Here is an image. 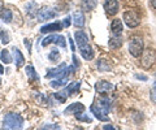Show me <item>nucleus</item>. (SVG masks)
Returning a JSON list of instances; mask_svg holds the SVG:
<instances>
[{"instance_id": "1", "label": "nucleus", "mask_w": 156, "mask_h": 130, "mask_svg": "<svg viewBox=\"0 0 156 130\" xmlns=\"http://www.w3.org/2000/svg\"><path fill=\"white\" fill-rule=\"evenodd\" d=\"M23 125V118L18 113L9 112L3 120V126L5 129H21Z\"/></svg>"}, {"instance_id": "2", "label": "nucleus", "mask_w": 156, "mask_h": 130, "mask_svg": "<svg viewBox=\"0 0 156 130\" xmlns=\"http://www.w3.org/2000/svg\"><path fill=\"white\" fill-rule=\"evenodd\" d=\"M129 52L134 57H140L143 54V40L139 35H134L129 42Z\"/></svg>"}, {"instance_id": "3", "label": "nucleus", "mask_w": 156, "mask_h": 130, "mask_svg": "<svg viewBox=\"0 0 156 130\" xmlns=\"http://www.w3.org/2000/svg\"><path fill=\"white\" fill-rule=\"evenodd\" d=\"M51 43H55L56 46L62 47V48L66 47V40H65V37L64 35H56V34H53V35H50V37H46L44 39L42 40V46L43 47H47V46H50Z\"/></svg>"}, {"instance_id": "4", "label": "nucleus", "mask_w": 156, "mask_h": 130, "mask_svg": "<svg viewBox=\"0 0 156 130\" xmlns=\"http://www.w3.org/2000/svg\"><path fill=\"white\" fill-rule=\"evenodd\" d=\"M124 21L126 23V26L130 29H134L136 26H139L140 23V17L138 16V13H135L134 11H128L124 13Z\"/></svg>"}, {"instance_id": "5", "label": "nucleus", "mask_w": 156, "mask_h": 130, "mask_svg": "<svg viewBox=\"0 0 156 130\" xmlns=\"http://www.w3.org/2000/svg\"><path fill=\"white\" fill-rule=\"evenodd\" d=\"M55 16H56V12L50 7H43L37 12L38 21H46V20H50V18L55 17Z\"/></svg>"}, {"instance_id": "6", "label": "nucleus", "mask_w": 156, "mask_h": 130, "mask_svg": "<svg viewBox=\"0 0 156 130\" xmlns=\"http://www.w3.org/2000/svg\"><path fill=\"white\" fill-rule=\"evenodd\" d=\"M155 61H156V54L152 50H146L143 56H142V60H140L143 68H150Z\"/></svg>"}, {"instance_id": "7", "label": "nucleus", "mask_w": 156, "mask_h": 130, "mask_svg": "<svg viewBox=\"0 0 156 130\" xmlns=\"http://www.w3.org/2000/svg\"><path fill=\"white\" fill-rule=\"evenodd\" d=\"M91 112L94 113V116L98 120H100V121H108V116H107V113L108 112H107L103 107H100V105L92 104L91 105Z\"/></svg>"}, {"instance_id": "8", "label": "nucleus", "mask_w": 156, "mask_h": 130, "mask_svg": "<svg viewBox=\"0 0 156 130\" xmlns=\"http://www.w3.org/2000/svg\"><path fill=\"white\" fill-rule=\"evenodd\" d=\"M64 27L62 26V22H52V23H47L46 26H42L41 27V33L46 34V33H56V31H60L61 29Z\"/></svg>"}, {"instance_id": "9", "label": "nucleus", "mask_w": 156, "mask_h": 130, "mask_svg": "<svg viewBox=\"0 0 156 130\" xmlns=\"http://www.w3.org/2000/svg\"><path fill=\"white\" fill-rule=\"evenodd\" d=\"M104 9H105V12L108 14L115 16V14L119 12V2H117V0H105Z\"/></svg>"}, {"instance_id": "10", "label": "nucleus", "mask_w": 156, "mask_h": 130, "mask_svg": "<svg viewBox=\"0 0 156 130\" xmlns=\"http://www.w3.org/2000/svg\"><path fill=\"white\" fill-rule=\"evenodd\" d=\"M65 68H66V64H65V62H61L57 68H53L51 70H48L46 77H47V78H61V73L64 72Z\"/></svg>"}, {"instance_id": "11", "label": "nucleus", "mask_w": 156, "mask_h": 130, "mask_svg": "<svg viewBox=\"0 0 156 130\" xmlns=\"http://www.w3.org/2000/svg\"><path fill=\"white\" fill-rule=\"evenodd\" d=\"M112 89H113V85L107 82V81H99V82L95 83V90L98 91V93H100V94L109 93Z\"/></svg>"}, {"instance_id": "12", "label": "nucleus", "mask_w": 156, "mask_h": 130, "mask_svg": "<svg viewBox=\"0 0 156 130\" xmlns=\"http://www.w3.org/2000/svg\"><path fill=\"white\" fill-rule=\"evenodd\" d=\"M85 111V105L82 103H73L70 105H68V108L64 111L65 114H76L80 112H83Z\"/></svg>"}, {"instance_id": "13", "label": "nucleus", "mask_w": 156, "mask_h": 130, "mask_svg": "<svg viewBox=\"0 0 156 130\" xmlns=\"http://www.w3.org/2000/svg\"><path fill=\"white\" fill-rule=\"evenodd\" d=\"M80 52H81V56L83 57L85 60H91L94 57V50L91 48V46L87 43V44L80 47Z\"/></svg>"}, {"instance_id": "14", "label": "nucleus", "mask_w": 156, "mask_h": 130, "mask_svg": "<svg viewBox=\"0 0 156 130\" xmlns=\"http://www.w3.org/2000/svg\"><path fill=\"white\" fill-rule=\"evenodd\" d=\"M74 38H76V43H77L78 48L82 47V46H85V44H87V43H89V38H87L86 33H85V31H82V30H80V31H76Z\"/></svg>"}, {"instance_id": "15", "label": "nucleus", "mask_w": 156, "mask_h": 130, "mask_svg": "<svg viewBox=\"0 0 156 130\" xmlns=\"http://www.w3.org/2000/svg\"><path fill=\"white\" fill-rule=\"evenodd\" d=\"M122 21L120 20V18H115L113 21L111 22V31L115 35H120L121 33H122Z\"/></svg>"}, {"instance_id": "16", "label": "nucleus", "mask_w": 156, "mask_h": 130, "mask_svg": "<svg viewBox=\"0 0 156 130\" xmlns=\"http://www.w3.org/2000/svg\"><path fill=\"white\" fill-rule=\"evenodd\" d=\"M13 57H14V61H16V66L17 68H21V66H23V64H25V57H23L22 55V52L18 50V48L14 47L13 50Z\"/></svg>"}, {"instance_id": "17", "label": "nucleus", "mask_w": 156, "mask_h": 130, "mask_svg": "<svg viewBox=\"0 0 156 130\" xmlns=\"http://www.w3.org/2000/svg\"><path fill=\"white\" fill-rule=\"evenodd\" d=\"M73 22H74V25L77 27H83L85 22H86V18L83 16V13H82L81 11L74 12V14H73Z\"/></svg>"}, {"instance_id": "18", "label": "nucleus", "mask_w": 156, "mask_h": 130, "mask_svg": "<svg viewBox=\"0 0 156 130\" xmlns=\"http://www.w3.org/2000/svg\"><path fill=\"white\" fill-rule=\"evenodd\" d=\"M80 86H81V82H72V83H69L68 86H65V89H62V90H64V93L68 96H70L73 94L78 93V90H80Z\"/></svg>"}, {"instance_id": "19", "label": "nucleus", "mask_w": 156, "mask_h": 130, "mask_svg": "<svg viewBox=\"0 0 156 130\" xmlns=\"http://www.w3.org/2000/svg\"><path fill=\"white\" fill-rule=\"evenodd\" d=\"M81 5L85 12H91L98 5V0H82Z\"/></svg>"}, {"instance_id": "20", "label": "nucleus", "mask_w": 156, "mask_h": 130, "mask_svg": "<svg viewBox=\"0 0 156 130\" xmlns=\"http://www.w3.org/2000/svg\"><path fill=\"white\" fill-rule=\"evenodd\" d=\"M0 18H2V21H4L5 23H9V22H12L13 20V13L11 9H3L2 12H0Z\"/></svg>"}, {"instance_id": "21", "label": "nucleus", "mask_w": 156, "mask_h": 130, "mask_svg": "<svg viewBox=\"0 0 156 130\" xmlns=\"http://www.w3.org/2000/svg\"><path fill=\"white\" fill-rule=\"evenodd\" d=\"M25 72H26V76H27V78L30 79V81H39V76H38V73L35 72V69L33 68L31 65H27L26 68H25Z\"/></svg>"}, {"instance_id": "22", "label": "nucleus", "mask_w": 156, "mask_h": 130, "mask_svg": "<svg viewBox=\"0 0 156 130\" xmlns=\"http://www.w3.org/2000/svg\"><path fill=\"white\" fill-rule=\"evenodd\" d=\"M121 44H122V39H121V37H119V35H115L109 39V47H112V48H120Z\"/></svg>"}, {"instance_id": "23", "label": "nucleus", "mask_w": 156, "mask_h": 130, "mask_svg": "<svg viewBox=\"0 0 156 130\" xmlns=\"http://www.w3.org/2000/svg\"><path fill=\"white\" fill-rule=\"evenodd\" d=\"M66 83H68V77L66 78H57V81H52L50 85L53 89H60V87H62V86H65Z\"/></svg>"}, {"instance_id": "24", "label": "nucleus", "mask_w": 156, "mask_h": 130, "mask_svg": "<svg viewBox=\"0 0 156 130\" xmlns=\"http://www.w3.org/2000/svg\"><path fill=\"white\" fill-rule=\"evenodd\" d=\"M74 116H76L77 120H80V121H83V122H91L92 121V118L87 113H85V111H83V112H80V113H76Z\"/></svg>"}, {"instance_id": "25", "label": "nucleus", "mask_w": 156, "mask_h": 130, "mask_svg": "<svg viewBox=\"0 0 156 130\" xmlns=\"http://www.w3.org/2000/svg\"><path fill=\"white\" fill-rule=\"evenodd\" d=\"M0 59H2L3 62H5V64H11L12 62V56L7 50L2 51V54H0Z\"/></svg>"}, {"instance_id": "26", "label": "nucleus", "mask_w": 156, "mask_h": 130, "mask_svg": "<svg viewBox=\"0 0 156 130\" xmlns=\"http://www.w3.org/2000/svg\"><path fill=\"white\" fill-rule=\"evenodd\" d=\"M53 96H55L56 99H58V102H60V103H64L65 100L68 99V95L64 93V90H60V91H57V93H56L55 95H53Z\"/></svg>"}, {"instance_id": "27", "label": "nucleus", "mask_w": 156, "mask_h": 130, "mask_svg": "<svg viewBox=\"0 0 156 130\" xmlns=\"http://www.w3.org/2000/svg\"><path fill=\"white\" fill-rule=\"evenodd\" d=\"M100 107H103L107 112H109L111 111V100L109 98H103L100 100Z\"/></svg>"}, {"instance_id": "28", "label": "nucleus", "mask_w": 156, "mask_h": 130, "mask_svg": "<svg viewBox=\"0 0 156 130\" xmlns=\"http://www.w3.org/2000/svg\"><path fill=\"white\" fill-rule=\"evenodd\" d=\"M48 57H50V61L57 62V60L60 59V54L57 52V50H52V51L50 52V55H48Z\"/></svg>"}, {"instance_id": "29", "label": "nucleus", "mask_w": 156, "mask_h": 130, "mask_svg": "<svg viewBox=\"0 0 156 130\" xmlns=\"http://www.w3.org/2000/svg\"><path fill=\"white\" fill-rule=\"evenodd\" d=\"M0 39H2V43L3 44H8L11 42V38H9V34L7 31H0Z\"/></svg>"}, {"instance_id": "30", "label": "nucleus", "mask_w": 156, "mask_h": 130, "mask_svg": "<svg viewBox=\"0 0 156 130\" xmlns=\"http://www.w3.org/2000/svg\"><path fill=\"white\" fill-rule=\"evenodd\" d=\"M98 69L99 70H109L111 68H109V64H107L105 61L101 60V61L98 62Z\"/></svg>"}, {"instance_id": "31", "label": "nucleus", "mask_w": 156, "mask_h": 130, "mask_svg": "<svg viewBox=\"0 0 156 130\" xmlns=\"http://www.w3.org/2000/svg\"><path fill=\"white\" fill-rule=\"evenodd\" d=\"M151 100L156 103V82L154 83V87L151 89Z\"/></svg>"}, {"instance_id": "32", "label": "nucleus", "mask_w": 156, "mask_h": 130, "mask_svg": "<svg viewBox=\"0 0 156 130\" xmlns=\"http://www.w3.org/2000/svg\"><path fill=\"white\" fill-rule=\"evenodd\" d=\"M70 22H72V18H70V16H68V17H65L64 20H62V26H64V27H69Z\"/></svg>"}, {"instance_id": "33", "label": "nucleus", "mask_w": 156, "mask_h": 130, "mask_svg": "<svg viewBox=\"0 0 156 130\" xmlns=\"http://www.w3.org/2000/svg\"><path fill=\"white\" fill-rule=\"evenodd\" d=\"M23 43H25V46L27 47V51L31 52V40L30 39H23Z\"/></svg>"}, {"instance_id": "34", "label": "nucleus", "mask_w": 156, "mask_h": 130, "mask_svg": "<svg viewBox=\"0 0 156 130\" xmlns=\"http://www.w3.org/2000/svg\"><path fill=\"white\" fill-rule=\"evenodd\" d=\"M73 62H74V68H78V66H80V61L77 60L76 55H73Z\"/></svg>"}, {"instance_id": "35", "label": "nucleus", "mask_w": 156, "mask_h": 130, "mask_svg": "<svg viewBox=\"0 0 156 130\" xmlns=\"http://www.w3.org/2000/svg\"><path fill=\"white\" fill-rule=\"evenodd\" d=\"M69 42H70V50H72L73 52H74V51H76V47H74V43H73V40H72V39H69Z\"/></svg>"}, {"instance_id": "36", "label": "nucleus", "mask_w": 156, "mask_h": 130, "mask_svg": "<svg viewBox=\"0 0 156 130\" xmlns=\"http://www.w3.org/2000/svg\"><path fill=\"white\" fill-rule=\"evenodd\" d=\"M150 3H151V5L156 9V0H150Z\"/></svg>"}, {"instance_id": "37", "label": "nucleus", "mask_w": 156, "mask_h": 130, "mask_svg": "<svg viewBox=\"0 0 156 130\" xmlns=\"http://www.w3.org/2000/svg\"><path fill=\"white\" fill-rule=\"evenodd\" d=\"M4 9V3H3V0H0V12H2Z\"/></svg>"}, {"instance_id": "38", "label": "nucleus", "mask_w": 156, "mask_h": 130, "mask_svg": "<svg viewBox=\"0 0 156 130\" xmlns=\"http://www.w3.org/2000/svg\"><path fill=\"white\" fill-rule=\"evenodd\" d=\"M104 129H115V126H112V125H105Z\"/></svg>"}, {"instance_id": "39", "label": "nucleus", "mask_w": 156, "mask_h": 130, "mask_svg": "<svg viewBox=\"0 0 156 130\" xmlns=\"http://www.w3.org/2000/svg\"><path fill=\"white\" fill-rule=\"evenodd\" d=\"M4 73V68H3V65L0 64V74H3Z\"/></svg>"}, {"instance_id": "40", "label": "nucleus", "mask_w": 156, "mask_h": 130, "mask_svg": "<svg viewBox=\"0 0 156 130\" xmlns=\"http://www.w3.org/2000/svg\"><path fill=\"white\" fill-rule=\"evenodd\" d=\"M0 85H2V78H0Z\"/></svg>"}]
</instances>
